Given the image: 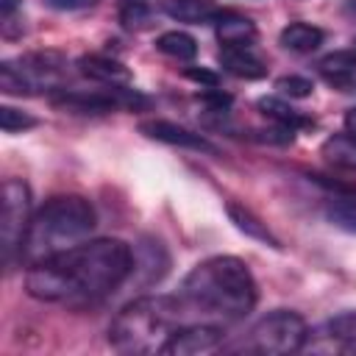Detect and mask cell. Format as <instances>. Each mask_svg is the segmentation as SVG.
Masks as SVG:
<instances>
[{
	"label": "cell",
	"mask_w": 356,
	"mask_h": 356,
	"mask_svg": "<svg viewBox=\"0 0 356 356\" xmlns=\"http://www.w3.org/2000/svg\"><path fill=\"white\" fill-rule=\"evenodd\" d=\"M323 36H325V33H323L317 25L292 22V25H286V28L281 31L278 42H281V47H286V50H292V53H312V50H317V47L323 44Z\"/></svg>",
	"instance_id": "ac0fdd59"
},
{
	"label": "cell",
	"mask_w": 356,
	"mask_h": 356,
	"mask_svg": "<svg viewBox=\"0 0 356 356\" xmlns=\"http://www.w3.org/2000/svg\"><path fill=\"white\" fill-rule=\"evenodd\" d=\"M95 0H50V6H56V8H67V11H72V8H86V6H92Z\"/></svg>",
	"instance_id": "83f0119b"
},
{
	"label": "cell",
	"mask_w": 356,
	"mask_h": 356,
	"mask_svg": "<svg viewBox=\"0 0 356 356\" xmlns=\"http://www.w3.org/2000/svg\"><path fill=\"white\" fill-rule=\"evenodd\" d=\"M156 47L164 56L178 58V61H189V58L197 56V42L189 33H184V31H167V33H161L156 39Z\"/></svg>",
	"instance_id": "7402d4cb"
},
{
	"label": "cell",
	"mask_w": 356,
	"mask_h": 356,
	"mask_svg": "<svg viewBox=\"0 0 356 356\" xmlns=\"http://www.w3.org/2000/svg\"><path fill=\"white\" fill-rule=\"evenodd\" d=\"M220 64L225 67V72L236 75V78H261L267 72L264 61L259 56H253L248 50V44H236V47H222L220 50Z\"/></svg>",
	"instance_id": "9a60e30c"
},
{
	"label": "cell",
	"mask_w": 356,
	"mask_h": 356,
	"mask_svg": "<svg viewBox=\"0 0 356 356\" xmlns=\"http://www.w3.org/2000/svg\"><path fill=\"white\" fill-rule=\"evenodd\" d=\"M275 89L281 92V95H286V97H309L312 95V81L309 78H300V75H284V78H278L275 81Z\"/></svg>",
	"instance_id": "d4e9b609"
},
{
	"label": "cell",
	"mask_w": 356,
	"mask_h": 356,
	"mask_svg": "<svg viewBox=\"0 0 356 356\" xmlns=\"http://www.w3.org/2000/svg\"><path fill=\"white\" fill-rule=\"evenodd\" d=\"M167 267H170V256L159 239L145 236L139 245H134V270L131 273L139 275V284L150 286V284L161 281Z\"/></svg>",
	"instance_id": "8fae6325"
},
{
	"label": "cell",
	"mask_w": 356,
	"mask_h": 356,
	"mask_svg": "<svg viewBox=\"0 0 356 356\" xmlns=\"http://www.w3.org/2000/svg\"><path fill=\"white\" fill-rule=\"evenodd\" d=\"M306 323L298 312L289 309H275L270 314H264L253 328L250 337L245 342V350L253 353H267V356H278V353H295L303 348L306 342Z\"/></svg>",
	"instance_id": "8992f818"
},
{
	"label": "cell",
	"mask_w": 356,
	"mask_h": 356,
	"mask_svg": "<svg viewBox=\"0 0 356 356\" xmlns=\"http://www.w3.org/2000/svg\"><path fill=\"white\" fill-rule=\"evenodd\" d=\"M64 58L58 53H31L0 64V89L8 95H36L61 83Z\"/></svg>",
	"instance_id": "5b68a950"
},
{
	"label": "cell",
	"mask_w": 356,
	"mask_h": 356,
	"mask_svg": "<svg viewBox=\"0 0 356 356\" xmlns=\"http://www.w3.org/2000/svg\"><path fill=\"white\" fill-rule=\"evenodd\" d=\"M320 75L337 86V89H345L356 81V50H337V53H328L325 58H320Z\"/></svg>",
	"instance_id": "5bb4252c"
},
{
	"label": "cell",
	"mask_w": 356,
	"mask_h": 356,
	"mask_svg": "<svg viewBox=\"0 0 356 356\" xmlns=\"http://www.w3.org/2000/svg\"><path fill=\"white\" fill-rule=\"evenodd\" d=\"M186 78L189 81H197V83H206V86H217V75L209 72V70H186Z\"/></svg>",
	"instance_id": "4316f807"
},
{
	"label": "cell",
	"mask_w": 356,
	"mask_h": 356,
	"mask_svg": "<svg viewBox=\"0 0 356 356\" xmlns=\"http://www.w3.org/2000/svg\"><path fill=\"white\" fill-rule=\"evenodd\" d=\"M53 106L58 108H67V111H75V114H106V111H114L117 103H114V95L106 89L100 92H92V95H81V92H61L53 97Z\"/></svg>",
	"instance_id": "7c38bea8"
},
{
	"label": "cell",
	"mask_w": 356,
	"mask_h": 356,
	"mask_svg": "<svg viewBox=\"0 0 356 356\" xmlns=\"http://www.w3.org/2000/svg\"><path fill=\"white\" fill-rule=\"evenodd\" d=\"M39 120L31 117L28 111H19V108H11V106H3L0 108V128L6 134H17V131H25V128H33Z\"/></svg>",
	"instance_id": "cb8c5ba5"
},
{
	"label": "cell",
	"mask_w": 356,
	"mask_h": 356,
	"mask_svg": "<svg viewBox=\"0 0 356 356\" xmlns=\"http://www.w3.org/2000/svg\"><path fill=\"white\" fill-rule=\"evenodd\" d=\"M300 350H312L323 356H331V353L356 356V312L337 314L325 325L309 331Z\"/></svg>",
	"instance_id": "ba28073f"
},
{
	"label": "cell",
	"mask_w": 356,
	"mask_h": 356,
	"mask_svg": "<svg viewBox=\"0 0 356 356\" xmlns=\"http://www.w3.org/2000/svg\"><path fill=\"white\" fill-rule=\"evenodd\" d=\"M323 156L339 170H356V136H350L348 131L328 136L323 142Z\"/></svg>",
	"instance_id": "ffe728a7"
},
{
	"label": "cell",
	"mask_w": 356,
	"mask_h": 356,
	"mask_svg": "<svg viewBox=\"0 0 356 356\" xmlns=\"http://www.w3.org/2000/svg\"><path fill=\"white\" fill-rule=\"evenodd\" d=\"M134 270V250L122 239H83L61 253L28 264L25 289L44 303L86 306L111 295Z\"/></svg>",
	"instance_id": "6da1fadb"
},
{
	"label": "cell",
	"mask_w": 356,
	"mask_h": 356,
	"mask_svg": "<svg viewBox=\"0 0 356 356\" xmlns=\"http://www.w3.org/2000/svg\"><path fill=\"white\" fill-rule=\"evenodd\" d=\"M28 225H31V189L25 181L8 178L3 184V217H0V242L6 261L19 256Z\"/></svg>",
	"instance_id": "52a82bcc"
},
{
	"label": "cell",
	"mask_w": 356,
	"mask_h": 356,
	"mask_svg": "<svg viewBox=\"0 0 356 356\" xmlns=\"http://www.w3.org/2000/svg\"><path fill=\"white\" fill-rule=\"evenodd\" d=\"M78 67L86 78L100 81V83H128L131 81V72L120 61L106 58V56H83V58H78Z\"/></svg>",
	"instance_id": "e0dca14e"
},
{
	"label": "cell",
	"mask_w": 356,
	"mask_h": 356,
	"mask_svg": "<svg viewBox=\"0 0 356 356\" xmlns=\"http://www.w3.org/2000/svg\"><path fill=\"white\" fill-rule=\"evenodd\" d=\"M139 131L156 142H164V145H178V147H189V150H197V153H209V156H217V145L209 142L203 134H195L184 125H175V122H167V120H150V122H142Z\"/></svg>",
	"instance_id": "30bf717a"
},
{
	"label": "cell",
	"mask_w": 356,
	"mask_h": 356,
	"mask_svg": "<svg viewBox=\"0 0 356 356\" xmlns=\"http://www.w3.org/2000/svg\"><path fill=\"white\" fill-rule=\"evenodd\" d=\"M345 131H348L350 136H356V106L348 108V114H345Z\"/></svg>",
	"instance_id": "f1b7e54d"
},
{
	"label": "cell",
	"mask_w": 356,
	"mask_h": 356,
	"mask_svg": "<svg viewBox=\"0 0 356 356\" xmlns=\"http://www.w3.org/2000/svg\"><path fill=\"white\" fill-rule=\"evenodd\" d=\"M97 225L95 206L81 195H58L50 197L33 217L25 231L19 259L25 264L42 261L53 253H61L78 242H83Z\"/></svg>",
	"instance_id": "3957f363"
},
{
	"label": "cell",
	"mask_w": 356,
	"mask_h": 356,
	"mask_svg": "<svg viewBox=\"0 0 356 356\" xmlns=\"http://www.w3.org/2000/svg\"><path fill=\"white\" fill-rule=\"evenodd\" d=\"M181 314V298H136L114 317L108 339L122 353H150L161 350L167 337L175 331Z\"/></svg>",
	"instance_id": "277c9868"
},
{
	"label": "cell",
	"mask_w": 356,
	"mask_h": 356,
	"mask_svg": "<svg viewBox=\"0 0 356 356\" xmlns=\"http://www.w3.org/2000/svg\"><path fill=\"white\" fill-rule=\"evenodd\" d=\"M256 36V25L234 11H220L217 17V39L222 47H236V44H250Z\"/></svg>",
	"instance_id": "2e32d148"
},
{
	"label": "cell",
	"mask_w": 356,
	"mask_h": 356,
	"mask_svg": "<svg viewBox=\"0 0 356 356\" xmlns=\"http://www.w3.org/2000/svg\"><path fill=\"white\" fill-rule=\"evenodd\" d=\"M256 106H259V111H261L264 117H270V120L278 122L281 128L298 131V128L309 125V120H306L300 111H295L289 103H284V100H278V97H261Z\"/></svg>",
	"instance_id": "44dd1931"
},
{
	"label": "cell",
	"mask_w": 356,
	"mask_h": 356,
	"mask_svg": "<svg viewBox=\"0 0 356 356\" xmlns=\"http://www.w3.org/2000/svg\"><path fill=\"white\" fill-rule=\"evenodd\" d=\"M228 217H231V222H234L242 234H248L250 239H259V242H264V245H270V248H281V242L270 234V228H267L250 209H245V206H239V203H228Z\"/></svg>",
	"instance_id": "d6986e66"
},
{
	"label": "cell",
	"mask_w": 356,
	"mask_h": 356,
	"mask_svg": "<svg viewBox=\"0 0 356 356\" xmlns=\"http://www.w3.org/2000/svg\"><path fill=\"white\" fill-rule=\"evenodd\" d=\"M19 3H22V0H0V14H3V17H11Z\"/></svg>",
	"instance_id": "f546056e"
},
{
	"label": "cell",
	"mask_w": 356,
	"mask_h": 356,
	"mask_svg": "<svg viewBox=\"0 0 356 356\" xmlns=\"http://www.w3.org/2000/svg\"><path fill=\"white\" fill-rule=\"evenodd\" d=\"M325 217L337 228L356 234V197H334L325 206Z\"/></svg>",
	"instance_id": "603a6c76"
},
{
	"label": "cell",
	"mask_w": 356,
	"mask_h": 356,
	"mask_svg": "<svg viewBox=\"0 0 356 356\" xmlns=\"http://www.w3.org/2000/svg\"><path fill=\"white\" fill-rule=\"evenodd\" d=\"M120 22L125 28H142L147 22V6L142 0H125V6L120 11Z\"/></svg>",
	"instance_id": "484cf974"
},
{
	"label": "cell",
	"mask_w": 356,
	"mask_h": 356,
	"mask_svg": "<svg viewBox=\"0 0 356 356\" xmlns=\"http://www.w3.org/2000/svg\"><path fill=\"white\" fill-rule=\"evenodd\" d=\"M348 11H350V14H356V0H348Z\"/></svg>",
	"instance_id": "4dcf8cb0"
},
{
	"label": "cell",
	"mask_w": 356,
	"mask_h": 356,
	"mask_svg": "<svg viewBox=\"0 0 356 356\" xmlns=\"http://www.w3.org/2000/svg\"><path fill=\"white\" fill-rule=\"evenodd\" d=\"M222 337L225 331L220 325H211V323H195V325H178L167 342L161 345L159 353L164 356H197V353H209L214 348L222 345Z\"/></svg>",
	"instance_id": "9c48e42d"
},
{
	"label": "cell",
	"mask_w": 356,
	"mask_h": 356,
	"mask_svg": "<svg viewBox=\"0 0 356 356\" xmlns=\"http://www.w3.org/2000/svg\"><path fill=\"white\" fill-rule=\"evenodd\" d=\"M256 298V281L236 256H211L192 267L181 284V303L220 317H245Z\"/></svg>",
	"instance_id": "7a4b0ae2"
},
{
	"label": "cell",
	"mask_w": 356,
	"mask_h": 356,
	"mask_svg": "<svg viewBox=\"0 0 356 356\" xmlns=\"http://www.w3.org/2000/svg\"><path fill=\"white\" fill-rule=\"evenodd\" d=\"M161 11L178 22H211L220 17V8L214 0H161Z\"/></svg>",
	"instance_id": "4fadbf2b"
}]
</instances>
